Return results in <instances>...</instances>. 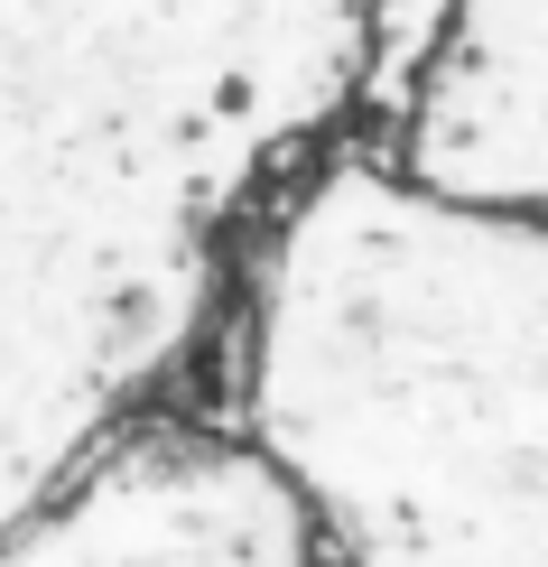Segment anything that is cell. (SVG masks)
<instances>
[{"mask_svg": "<svg viewBox=\"0 0 548 567\" xmlns=\"http://www.w3.org/2000/svg\"><path fill=\"white\" fill-rule=\"evenodd\" d=\"M0 567H344L298 484L242 437L224 400H186L122 437L93 475L38 512Z\"/></svg>", "mask_w": 548, "mask_h": 567, "instance_id": "obj_1", "label": "cell"}]
</instances>
